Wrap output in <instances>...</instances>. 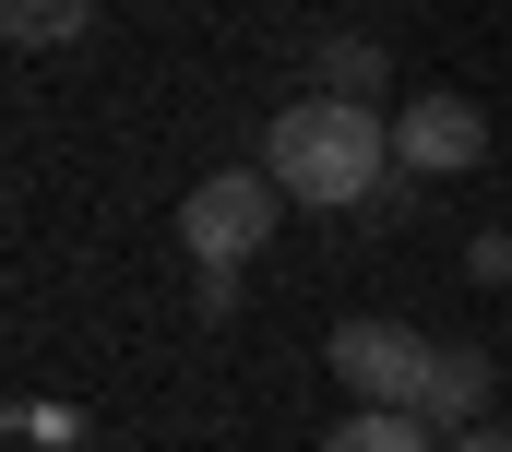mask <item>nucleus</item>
I'll return each mask as SVG.
<instances>
[{
  "mask_svg": "<svg viewBox=\"0 0 512 452\" xmlns=\"http://www.w3.org/2000/svg\"><path fill=\"white\" fill-rule=\"evenodd\" d=\"M477 155H489V108L477 96L441 84V96H405L393 108V179H465Z\"/></svg>",
  "mask_w": 512,
  "mask_h": 452,
  "instance_id": "obj_4",
  "label": "nucleus"
},
{
  "mask_svg": "<svg viewBox=\"0 0 512 452\" xmlns=\"http://www.w3.org/2000/svg\"><path fill=\"white\" fill-rule=\"evenodd\" d=\"M453 452H512V429H465V441H453Z\"/></svg>",
  "mask_w": 512,
  "mask_h": 452,
  "instance_id": "obj_10",
  "label": "nucleus"
},
{
  "mask_svg": "<svg viewBox=\"0 0 512 452\" xmlns=\"http://www.w3.org/2000/svg\"><path fill=\"white\" fill-rule=\"evenodd\" d=\"M322 96H358V108H370V96H382V48H370V36H334V48H322Z\"/></svg>",
  "mask_w": 512,
  "mask_h": 452,
  "instance_id": "obj_8",
  "label": "nucleus"
},
{
  "mask_svg": "<svg viewBox=\"0 0 512 452\" xmlns=\"http://www.w3.org/2000/svg\"><path fill=\"white\" fill-rule=\"evenodd\" d=\"M465 274H477V286H512V226L501 238H465Z\"/></svg>",
  "mask_w": 512,
  "mask_h": 452,
  "instance_id": "obj_9",
  "label": "nucleus"
},
{
  "mask_svg": "<svg viewBox=\"0 0 512 452\" xmlns=\"http://www.w3.org/2000/svg\"><path fill=\"white\" fill-rule=\"evenodd\" d=\"M489 393H501V381H489V357H477V345H441V369H429V393H417V417L465 441V429H489Z\"/></svg>",
  "mask_w": 512,
  "mask_h": 452,
  "instance_id": "obj_5",
  "label": "nucleus"
},
{
  "mask_svg": "<svg viewBox=\"0 0 512 452\" xmlns=\"http://www.w3.org/2000/svg\"><path fill=\"white\" fill-rule=\"evenodd\" d=\"M322 369L346 381V405H405V417H417V393H429L441 345H429V334H405V322H334Z\"/></svg>",
  "mask_w": 512,
  "mask_h": 452,
  "instance_id": "obj_3",
  "label": "nucleus"
},
{
  "mask_svg": "<svg viewBox=\"0 0 512 452\" xmlns=\"http://www.w3.org/2000/svg\"><path fill=\"white\" fill-rule=\"evenodd\" d=\"M274 226H286L274 167H215V179L179 203V250H191V262H262V250H274Z\"/></svg>",
  "mask_w": 512,
  "mask_h": 452,
  "instance_id": "obj_2",
  "label": "nucleus"
},
{
  "mask_svg": "<svg viewBox=\"0 0 512 452\" xmlns=\"http://www.w3.org/2000/svg\"><path fill=\"white\" fill-rule=\"evenodd\" d=\"M262 167H274L286 203L358 215V203H382V179H393V119L358 108V96H298V108H274V131H262Z\"/></svg>",
  "mask_w": 512,
  "mask_h": 452,
  "instance_id": "obj_1",
  "label": "nucleus"
},
{
  "mask_svg": "<svg viewBox=\"0 0 512 452\" xmlns=\"http://www.w3.org/2000/svg\"><path fill=\"white\" fill-rule=\"evenodd\" d=\"M96 24V0H0V36L12 48H72Z\"/></svg>",
  "mask_w": 512,
  "mask_h": 452,
  "instance_id": "obj_7",
  "label": "nucleus"
},
{
  "mask_svg": "<svg viewBox=\"0 0 512 452\" xmlns=\"http://www.w3.org/2000/svg\"><path fill=\"white\" fill-rule=\"evenodd\" d=\"M322 452H441V429L405 417V405H346V429H334Z\"/></svg>",
  "mask_w": 512,
  "mask_h": 452,
  "instance_id": "obj_6",
  "label": "nucleus"
}]
</instances>
